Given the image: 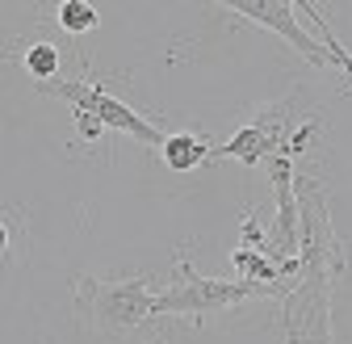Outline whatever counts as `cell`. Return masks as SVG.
I'll return each instance as SVG.
<instances>
[{
	"label": "cell",
	"instance_id": "obj_8",
	"mask_svg": "<svg viewBox=\"0 0 352 344\" xmlns=\"http://www.w3.org/2000/svg\"><path fill=\"white\" fill-rule=\"evenodd\" d=\"M21 63H25V72H30L38 84L59 80V51L51 47V42H34V47H25Z\"/></svg>",
	"mask_w": 352,
	"mask_h": 344
},
{
	"label": "cell",
	"instance_id": "obj_4",
	"mask_svg": "<svg viewBox=\"0 0 352 344\" xmlns=\"http://www.w3.org/2000/svg\"><path fill=\"white\" fill-rule=\"evenodd\" d=\"M331 281L327 269H302L281 298V344H336L331 340Z\"/></svg>",
	"mask_w": 352,
	"mask_h": 344
},
{
	"label": "cell",
	"instance_id": "obj_2",
	"mask_svg": "<svg viewBox=\"0 0 352 344\" xmlns=\"http://www.w3.org/2000/svg\"><path fill=\"white\" fill-rule=\"evenodd\" d=\"M72 294H76V315L97 332L122 336V332H135V327L160 319V311H155L160 290H151L143 277L101 281L93 273H80L72 281Z\"/></svg>",
	"mask_w": 352,
	"mask_h": 344
},
{
	"label": "cell",
	"instance_id": "obj_5",
	"mask_svg": "<svg viewBox=\"0 0 352 344\" xmlns=\"http://www.w3.org/2000/svg\"><path fill=\"white\" fill-rule=\"evenodd\" d=\"M289 143V101H273V105H260L252 109L239 131L214 147V160H243V164H269L281 147Z\"/></svg>",
	"mask_w": 352,
	"mask_h": 344
},
{
	"label": "cell",
	"instance_id": "obj_11",
	"mask_svg": "<svg viewBox=\"0 0 352 344\" xmlns=\"http://www.w3.org/2000/svg\"><path fill=\"white\" fill-rule=\"evenodd\" d=\"M239 248H256V252H264V231L256 227L252 214H243V244H239Z\"/></svg>",
	"mask_w": 352,
	"mask_h": 344
},
{
	"label": "cell",
	"instance_id": "obj_12",
	"mask_svg": "<svg viewBox=\"0 0 352 344\" xmlns=\"http://www.w3.org/2000/svg\"><path fill=\"white\" fill-rule=\"evenodd\" d=\"M151 344H172V340H164V336H155V340H151Z\"/></svg>",
	"mask_w": 352,
	"mask_h": 344
},
{
	"label": "cell",
	"instance_id": "obj_3",
	"mask_svg": "<svg viewBox=\"0 0 352 344\" xmlns=\"http://www.w3.org/2000/svg\"><path fill=\"white\" fill-rule=\"evenodd\" d=\"M38 93L67 101L76 114H93L105 131H122L130 139H139L143 147H155L160 151L168 143V135L160 131L155 122H147L139 109H130L122 97H113L105 84H97V80H51V84H38Z\"/></svg>",
	"mask_w": 352,
	"mask_h": 344
},
{
	"label": "cell",
	"instance_id": "obj_9",
	"mask_svg": "<svg viewBox=\"0 0 352 344\" xmlns=\"http://www.w3.org/2000/svg\"><path fill=\"white\" fill-rule=\"evenodd\" d=\"M55 17H59V25L67 34H88V30H97V21H101L97 5H88V0H63Z\"/></svg>",
	"mask_w": 352,
	"mask_h": 344
},
{
	"label": "cell",
	"instance_id": "obj_1",
	"mask_svg": "<svg viewBox=\"0 0 352 344\" xmlns=\"http://www.w3.org/2000/svg\"><path fill=\"white\" fill-rule=\"evenodd\" d=\"M285 286H264V281H248V277H206L193 269L189 256H181L172 269L168 290H160L155 311L160 315H218L256 298H285Z\"/></svg>",
	"mask_w": 352,
	"mask_h": 344
},
{
	"label": "cell",
	"instance_id": "obj_6",
	"mask_svg": "<svg viewBox=\"0 0 352 344\" xmlns=\"http://www.w3.org/2000/svg\"><path fill=\"white\" fill-rule=\"evenodd\" d=\"M227 13L231 17H243V21L260 25V30L281 34L311 67H331V51L311 34V25L298 21V0H231Z\"/></svg>",
	"mask_w": 352,
	"mask_h": 344
},
{
	"label": "cell",
	"instance_id": "obj_7",
	"mask_svg": "<svg viewBox=\"0 0 352 344\" xmlns=\"http://www.w3.org/2000/svg\"><path fill=\"white\" fill-rule=\"evenodd\" d=\"M160 160H164L172 172H193V168H201V164L214 160V147H210L201 135H193V131H176V135H168V143L160 147Z\"/></svg>",
	"mask_w": 352,
	"mask_h": 344
},
{
	"label": "cell",
	"instance_id": "obj_10",
	"mask_svg": "<svg viewBox=\"0 0 352 344\" xmlns=\"http://www.w3.org/2000/svg\"><path fill=\"white\" fill-rule=\"evenodd\" d=\"M76 131H80V139H84V143H97V139L105 135V126H101L93 114H76Z\"/></svg>",
	"mask_w": 352,
	"mask_h": 344
}]
</instances>
